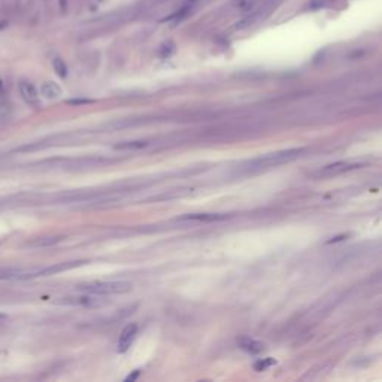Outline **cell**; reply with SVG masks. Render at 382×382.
Wrapping results in <instances>:
<instances>
[{
	"instance_id": "obj_1",
	"label": "cell",
	"mask_w": 382,
	"mask_h": 382,
	"mask_svg": "<svg viewBox=\"0 0 382 382\" xmlns=\"http://www.w3.org/2000/svg\"><path fill=\"white\" fill-rule=\"evenodd\" d=\"M303 148H290V150H282V151H277L272 154H266L261 156L252 161H249V169H266V167H275V166H281L285 163H290L295 158L303 154Z\"/></svg>"
},
{
	"instance_id": "obj_2",
	"label": "cell",
	"mask_w": 382,
	"mask_h": 382,
	"mask_svg": "<svg viewBox=\"0 0 382 382\" xmlns=\"http://www.w3.org/2000/svg\"><path fill=\"white\" fill-rule=\"evenodd\" d=\"M81 291H86L90 294H99V295H108V294H124L132 291L133 285L130 282H124V281H97V282H88V284H82L79 287H76Z\"/></svg>"
},
{
	"instance_id": "obj_3",
	"label": "cell",
	"mask_w": 382,
	"mask_h": 382,
	"mask_svg": "<svg viewBox=\"0 0 382 382\" xmlns=\"http://www.w3.org/2000/svg\"><path fill=\"white\" fill-rule=\"evenodd\" d=\"M19 94H21V97L24 99V102L27 104L35 106V108L40 106V99H39L37 90L30 81H21L19 82Z\"/></svg>"
},
{
	"instance_id": "obj_4",
	"label": "cell",
	"mask_w": 382,
	"mask_h": 382,
	"mask_svg": "<svg viewBox=\"0 0 382 382\" xmlns=\"http://www.w3.org/2000/svg\"><path fill=\"white\" fill-rule=\"evenodd\" d=\"M136 334H138V326H136V324H129V326H125V327L122 329L120 337H118V348H117L118 352H125V351L130 348L132 342L135 341Z\"/></svg>"
},
{
	"instance_id": "obj_5",
	"label": "cell",
	"mask_w": 382,
	"mask_h": 382,
	"mask_svg": "<svg viewBox=\"0 0 382 382\" xmlns=\"http://www.w3.org/2000/svg\"><path fill=\"white\" fill-rule=\"evenodd\" d=\"M57 303H61V305H79V306H100V305H103V302H100L99 299L90 297V295L63 297V299L58 300Z\"/></svg>"
},
{
	"instance_id": "obj_6",
	"label": "cell",
	"mask_w": 382,
	"mask_h": 382,
	"mask_svg": "<svg viewBox=\"0 0 382 382\" xmlns=\"http://www.w3.org/2000/svg\"><path fill=\"white\" fill-rule=\"evenodd\" d=\"M239 348L245 351L246 354H251V355H257L263 352L264 349V345L261 342H257L254 339H248V337H243L239 341Z\"/></svg>"
},
{
	"instance_id": "obj_7",
	"label": "cell",
	"mask_w": 382,
	"mask_h": 382,
	"mask_svg": "<svg viewBox=\"0 0 382 382\" xmlns=\"http://www.w3.org/2000/svg\"><path fill=\"white\" fill-rule=\"evenodd\" d=\"M358 167L357 164H349L347 161H339V163H334V164H330L327 167H324L321 171V175H329V176H333V175H339L347 172V171H351V169H355Z\"/></svg>"
},
{
	"instance_id": "obj_8",
	"label": "cell",
	"mask_w": 382,
	"mask_h": 382,
	"mask_svg": "<svg viewBox=\"0 0 382 382\" xmlns=\"http://www.w3.org/2000/svg\"><path fill=\"white\" fill-rule=\"evenodd\" d=\"M40 94L44 96V97H47V99H58L60 96H61V88L58 87V84H55V82H52V81H47V82H44L42 84V87H40Z\"/></svg>"
},
{
	"instance_id": "obj_9",
	"label": "cell",
	"mask_w": 382,
	"mask_h": 382,
	"mask_svg": "<svg viewBox=\"0 0 382 382\" xmlns=\"http://www.w3.org/2000/svg\"><path fill=\"white\" fill-rule=\"evenodd\" d=\"M61 238L58 236H51V238H39V239H35V241H30V242L26 243V246H30V248H42V246H50V245H54V243L60 242Z\"/></svg>"
},
{
	"instance_id": "obj_10",
	"label": "cell",
	"mask_w": 382,
	"mask_h": 382,
	"mask_svg": "<svg viewBox=\"0 0 382 382\" xmlns=\"http://www.w3.org/2000/svg\"><path fill=\"white\" fill-rule=\"evenodd\" d=\"M148 145V142L145 140H133V142H121V143H117L114 148L115 150H140V148H145Z\"/></svg>"
},
{
	"instance_id": "obj_11",
	"label": "cell",
	"mask_w": 382,
	"mask_h": 382,
	"mask_svg": "<svg viewBox=\"0 0 382 382\" xmlns=\"http://www.w3.org/2000/svg\"><path fill=\"white\" fill-rule=\"evenodd\" d=\"M52 68L55 70V73L60 76V78H66L68 76V66H66V63L61 60V58H54L52 60Z\"/></svg>"
},
{
	"instance_id": "obj_12",
	"label": "cell",
	"mask_w": 382,
	"mask_h": 382,
	"mask_svg": "<svg viewBox=\"0 0 382 382\" xmlns=\"http://www.w3.org/2000/svg\"><path fill=\"white\" fill-rule=\"evenodd\" d=\"M223 217L220 215H214V214H193V215H187L181 220H199V221H214V220H220Z\"/></svg>"
},
{
	"instance_id": "obj_13",
	"label": "cell",
	"mask_w": 382,
	"mask_h": 382,
	"mask_svg": "<svg viewBox=\"0 0 382 382\" xmlns=\"http://www.w3.org/2000/svg\"><path fill=\"white\" fill-rule=\"evenodd\" d=\"M272 365H275V360H272V358H264V360L257 362V363L254 365V369H256L257 372H263V370H266L269 366Z\"/></svg>"
},
{
	"instance_id": "obj_14",
	"label": "cell",
	"mask_w": 382,
	"mask_h": 382,
	"mask_svg": "<svg viewBox=\"0 0 382 382\" xmlns=\"http://www.w3.org/2000/svg\"><path fill=\"white\" fill-rule=\"evenodd\" d=\"M6 102V87L3 79H0V104H3Z\"/></svg>"
},
{
	"instance_id": "obj_15",
	"label": "cell",
	"mask_w": 382,
	"mask_h": 382,
	"mask_svg": "<svg viewBox=\"0 0 382 382\" xmlns=\"http://www.w3.org/2000/svg\"><path fill=\"white\" fill-rule=\"evenodd\" d=\"M138 375H139V370H136V372H135L133 375L127 376V378H125V381H127V382H129V381H135V379L138 378Z\"/></svg>"
},
{
	"instance_id": "obj_16",
	"label": "cell",
	"mask_w": 382,
	"mask_h": 382,
	"mask_svg": "<svg viewBox=\"0 0 382 382\" xmlns=\"http://www.w3.org/2000/svg\"><path fill=\"white\" fill-rule=\"evenodd\" d=\"M68 103L70 104H81V103H90V100H69Z\"/></svg>"
},
{
	"instance_id": "obj_17",
	"label": "cell",
	"mask_w": 382,
	"mask_h": 382,
	"mask_svg": "<svg viewBox=\"0 0 382 382\" xmlns=\"http://www.w3.org/2000/svg\"><path fill=\"white\" fill-rule=\"evenodd\" d=\"M66 5H68V2H66V0H61V9H63V11L66 9Z\"/></svg>"
},
{
	"instance_id": "obj_18",
	"label": "cell",
	"mask_w": 382,
	"mask_h": 382,
	"mask_svg": "<svg viewBox=\"0 0 382 382\" xmlns=\"http://www.w3.org/2000/svg\"><path fill=\"white\" fill-rule=\"evenodd\" d=\"M6 318V315L5 313H0V320H5Z\"/></svg>"
}]
</instances>
